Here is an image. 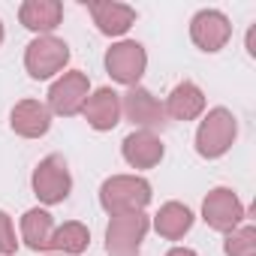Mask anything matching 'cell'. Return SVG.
<instances>
[{
    "mask_svg": "<svg viewBox=\"0 0 256 256\" xmlns=\"http://www.w3.org/2000/svg\"><path fill=\"white\" fill-rule=\"evenodd\" d=\"M166 256H196V250H190V247H175V250H169Z\"/></svg>",
    "mask_w": 256,
    "mask_h": 256,
    "instance_id": "cell-22",
    "label": "cell"
},
{
    "mask_svg": "<svg viewBox=\"0 0 256 256\" xmlns=\"http://www.w3.org/2000/svg\"><path fill=\"white\" fill-rule=\"evenodd\" d=\"M163 108H166V118H172V120H196L205 112V94L199 90V84L181 82L172 88Z\"/></svg>",
    "mask_w": 256,
    "mask_h": 256,
    "instance_id": "cell-16",
    "label": "cell"
},
{
    "mask_svg": "<svg viewBox=\"0 0 256 256\" xmlns=\"http://www.w3.org/2000/svg\"><path fill=\"white\" fill-rule=\"evenodd\" d=\"M120 112L126 114V120H133L136 126H142V130H148V133L163 130V126L169 124L166 108L160 106V100H157L151 90L139 88V84L124 94V100H120Z\"/></svg>",
    "mask_w": 256,
    "mask_h": 256,
    "instance_id": "cell-7",
    "label": "cell"
},
{
    "mask_svg": "<svg viewBox=\"0 0 256 256\" xmlns=\"http://www.w3.org/2000/svg\"><path fill=\"white\" fill-rule=\"evenodd\" d=\"M145 66H148V54L139 42L133 40H124L118 46H112L106 52V70L114 82L126 84V88H136L139 78L145 76Z\"/></svg>",
    "mask_w": 256,
    "mask_h": 256,
    "instance_id": "cell-6",
    "label": "cell"
},
{
    "mask_svg": "<svg viewBox=\"0 0 256 256\" xmlns=\"http://www.w3.org/2000/svg\"><path fill=\"white\" fill-rule=\"evenodd\" d=\"M88 241H90V232H88V226H82V223H64V226H58L54 229V235H52V247L48 250H58L60 256H78L84 247H88Z\"/></svg>",
    "mask_w": 256,
    "mask_h": 256,
    "instance_id": "cell-19",
    "label": "cell"
},
{
    "mask_svg": "<svg viewBox=\"0 0 256 256\" xmlns=\"http://www.w3.org/2000/svg\"><path fill=\"white\" fill-rule=\"evenodd\" d=\"M70 64V46L58 36H36L24 52V66L30 78H52Z\"/></svg>",
    "mask_w": 256,
    "mask_h": 256,
    "instance_id": "cell-4",
    "label": "cell"
},
{
    "mask_svg": "<svg viewBox=\"0 0 256 256\" xmlns=\"http://www.w3.org/2000/svg\"><path fill=\"white\" fill-rule=\"evenodd\" d=\"M58 256H60V253H58Z\"/></svg>",
    "mask_w": 256,
    "mask_h": 256,
    "instance_id": "cell-24",
    "label": "cell"
},
{
    "mask_svg": "<svg viewBox=\"0 0 256 256\" xmlns=\"http://www.w3.org/2000/svg\"><path fill=\"white\" fill-rule=\"evenodd\" d=\"M148 226H151V220L142 211L112 217V223L106 229V250L112 256H139L142 241L148 235Z\"/></svg>",
    "mask_w": 256,
    "mask_h": 256,
    "instance_id": "cell-3",
    "label": "cell"
},
{
    "mask_svg": "<svg viewBox=\"0 0 256 256\" xmlns=\"http://www.w3.org/2000/svg\"><path fill=\"white\" fill-rule=\"evenodd\" d=\"M232 36V24L220 10H202L190 22V40L202 52H220Z\"/></svg>",
    "mask_w": 256,
    "mask_h": 256,
    "instance_id": "cell-10",
    "label": "cell"
},
{
    "mask_svg": "<svg viewBox=\"0 0 256 256\" xmlns=\"http://www.w3.org/2000/svg\"><path fill=\"white\" fill-rule=\"evenodd\" d=\"M223 250H226V256H253V253H256V229H253V226L232 229V232L226 235Z\"/></svg>",
    "mask_w": 256,
    "mask_h": 256,
    "instance_id": "cell-20",
    "label": "cell"
},
{
    "mask_svg": "<svg viewBox=\"0 0 256 256\" xmlns=\"http://www.w3.org/2000/svg\"><path fill=\"white\" fill-rule=\"evenodd\" d=\"M18 250V241H16V232H12V220L6 211H0V253L4 256H12Z\"/></svg>",
    "mask_w": 256,
    "mask_h": 256,
    "instance_id": "cell-21",
    "label": "cell"
},
{
    "mask_svg": "<svg viewBox=\"0 0 256 256\" xmlns=\"http://www.w3.org/2000/svg\"><path fill=\"white\" fill-rule=\"evenodd\" d=\"M124 160L130 163L133 169H154L160 160H163V154H166V148H163V142L154 136V133H148V130H136V133H130L124 139Z\"/></svg>",
    "mask_w": 256,
    "mask_h": 256,
    "instance_id": "cell-13",
    "label": "cell"
},
{
    "mask_svg": "<svg viewBox=\"0 0 256 256\" xmlns=\"http://www.w3.org/2000/svg\"><path fill=\"white\" fill-rule=\"evenodd\" d=\"M0 42H4V24H0Z\"/></svg>",
    "mask_w": 256,
    "mask_h": 256,
    "instance_id": "cell-23",
    "label": "cell"
},
{
    "mask_svg": "<svg viewBox=\"0 0 256 256\" xmlns=\"http://www.w3.org/2000/svg\"><path fill=\"white\" fill-rule=\"evenodd\" d=\"M18 18L28 30L48 36L64 18V4L60 0H24L18 10Z\"/></svg>",
    "mask_w": 256,
    "mask_h": 256,
    "instance_id": "cell-15",
    "label": "cell"
},
{
    "mask_svg": "<svg viewBox=\"0 0 256 256\" xmlns=\"http://www.w3.org/2000/svg\"><path fill=\"white\" fill-rule=\"evenodd\" d=\"M151 202V184L136 175H114L100 187V205L118 217V214H139Z\"/></svg>",
    "mask_w": 256,
    "mask_h": 256,
    "instance_id": "cell-1",
    "label": "cell"
},
{
    "mask_svg": "<svg viewBox=\"0 0 256 256\" xmlns=\"http://www.w3.org/2000/svg\"><path fill=\"white\" fill-rule=\"evenodd\" d=\"M22 235H24V244L30 250H48L52 247V235H54L52 214L42 211V208H30L22 217Z\"/></svg>",
    "mask_w": 256,
    "mask_h": 256,
    "instance_id": "cell-18",
    "label": "cell"
},
{
    "mask_svg": "<svg viewBox=\"0 0 256 256\" xmlns=\"http://www.w3.org/2000/svg\"><path fill=\"white\" fill-rule=\"evenodd\" d=\"M10 124H12V130L18 136L40 139V136L48 133V126H52V112L40 100H22V102H16V108L10 114Z\"/></svg>",
    "mask_w": 256,
    "mask_h": 256,
    "instance_id": "cell-12",
    "label": "cell"
},
{
    "mask_svg": "<svg viewBox=\"0 0 256 256\" xmlns=\"http://www.w3.org/2000/svg\"><path fill=\"white\" fill-rule=\"evenodd\" d=\"M88 12H90L94 24L100 28V34H106V36H124L136 22L133 6L112 4V0H106V4H88Z\"/></svg>",
    "mask_w": 256,
    "mask_h": 256,
    "instance_id": "cell-14",
    "label": "cell"
},
{
    "mask_svg": "<svg viewBox=\"0 0 256 256\" xmlns=\"http://www.w3.org/2000/svg\"><path fill=\"white\" fill-rule=\"evenodd\" d=\"M190 226H193V211L187 205H181V202H166L154 217V229L169 241L184 238L190 232Z\"/></svg>",
    "mask_w": 256,
    "mask_h": 256,
    "instance_id": "cell-17",
    "label": "cell"
},
{
    "mask_svg": "<svg viewBox=\"0 0 256 256\" xmlns=\"http://www.w3.org/2000/svg\"><path fill=\"white\" fill-rule=\"evenodd\" d=\"M72 190V178L66 169V160L60 154H48L36 169H34V193L40 202L46 205H58L70 196Z\"/></svg>",
    "mask_w": 256,
    "mask_h": 256,
    "instance_id": "cell-5",
    "label": "cell"
},
{
    "mask_svg": "<svg viewBox=\"0 0 256 256\" xmlns=\"http://www.w3.org/2000/svg\"><path fill=\"white\" fill-rule=\"evenodd\" d=\"M202 220L217 232H232L244 220V205L229 187H214L202 202Z\"/></svg>",
    "mask_w": 256,
    "mask_h": 256,
    "instance_id": "cell-8",
    "label": "cell"
},
{
    "mask_svg": "<svg viewBox=\"0 0 256 256\" xmlns=\"http://www.w3.org/2000/svg\"><path fill=\"white\" fill-rule=\"evenodd\" d=\"M82 112H84V120L94 126V130H100V133L114 130L120 124V96L112 88H100L84 100Z\"/></svg>",
    "mask_w": 256,
    "mask_h": 256,
    "instance_id": "cell-11",
    "label": "cell"
},
{
    "mask_svg": "<svg viewBox=\"0 0 256 256\" xmlns=\"http://www.w3.org/2000/svg\"><path fill=\"white\" fill-rule=\"evenodd\" d=\"M238 136V120L229 108H211L196 130V151L205 160L223 157Z\"/></svg>",
    "mask_w": 256,
    "mask_h": 256,
    "instance_id": "cell-2",
    "label": "cell"
},
{
    "mask_svg": "<svg viewBox=\"0 0 256 256\" xmlns=\"http://www.w3.org/2000/svg\"><path fill=\"white\" fill-rule=\"evenodd\" d=\"M88 76L72 70V72H64V78H58L48 90V112L60 114V118H72L82 112L84 100H88Z\"/></svg>",
    "mask_w": 256,
    "mask_h": 256,
    "instance_id": "cell-9",
    "label": "cell"
}]
</instances>
